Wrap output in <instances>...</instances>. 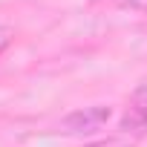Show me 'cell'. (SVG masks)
Instances as JSON below:
<instances>
[{"label": "cell", "instance_id": "cell-4", "mask_svg": "<svg viewBox=\"0 0 147 147\" xmlns=\"http://www.w3.org/2000/svg\"><path fill=\"white\" fill-rule=\"evenodd\" d=\"M12 38H15V32H12V26H0V52H3L9 43H12Z\"/></svg>", "mask_w": 147, "mask_h": 147}, {"label": "cell", "instance_id": "cell-1", "mask_svg": "<svg viewBox=\"0 0 147 147\" xmlns=\"http://www.w3.org/2000/svg\"><path fill=\"white\" fill-rule=\"evenodd\" d=\"M113 110L104 107V104H95V107H84V110H75L69 113L66 118H61L58 130L61 133H69V136H81V133H95L101 130L107 121H110Z\"/></svg>", "mask_w": 147, "mask_h": 147}, {"label": "cell", "instance_id": "cell-5", "mask_svg": "<svg viewBox=\"0 0 147 147\" xmlns=\"http://www.w3.org/2000/svg\"><path fill=\"white\" fill-rule=\"evenodd\" d=\"M121 6L133 12H147V0H121Z\"/></svg>", "mask_w": 147, "mask_h": 147}, {"label": "cell", "instance_id": "cell-3", "mask_svg": "<svg viewBox=\"0 0 147 147\" xmlns=\"http://www.w3.org/2000/svg\"><path fill=\"white\" fill-rule=\"evenodd\" d=\"M92 147H133V141H127V138H107V141H98Z\"/></svg>", "mask_w": 147, "mask_h": 147}, {"label": "cell", "instance_id": "cell-2", "mask_svg": "<svg viewBox=\"0 0 147 147\" xmlns=\"http://www.w3.org/2000/svg\"><path fill=\"white\" fill-rule=\"evenodd\" d=\"M121 130L136 133V136L147 133V81H141L136 87V92L130 98V107H127V113L121 118Z\"/></svg>", "mask_w": 147, "mask_h": 147}]
</instances>
